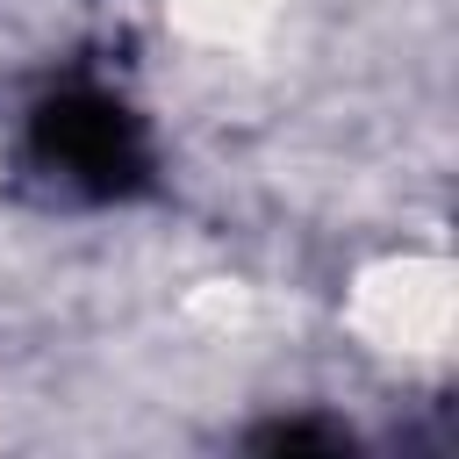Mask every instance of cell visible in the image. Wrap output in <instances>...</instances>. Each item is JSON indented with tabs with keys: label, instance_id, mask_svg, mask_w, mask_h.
Returning <instances> with one entry per match:
<instances>
[{
	"label": "cell",
	"instance_id": "6da1fadb",
	"mask_svg": "<svg viewBox=\"0 0 459 459\" xmlns=\"http://www.w3.org/2000/svg\"><path fill=\"white\" fill-rule=\"evenodd\" d=\"M50 151L72 172H122L129 165V129L100 100H65V108H50Z\"/></svg>",
	"mask_w": 459,
	"mask_h": 459
}]
</instances>
